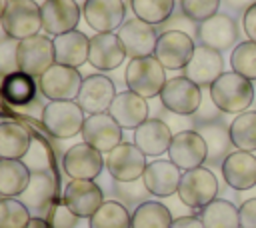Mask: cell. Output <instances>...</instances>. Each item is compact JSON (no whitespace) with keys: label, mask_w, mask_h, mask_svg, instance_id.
Here are the masks:
<instances>
[{"label":"cell","mask_w":256,"mask_h":228,"mask_svg":"<svg viewBox=\"0 0 256 228\" xmlns=\"http://www.w3.org/2000/svg\"><path fill=\"white\" fill-rule=\"evenodd\" d=\"M82 138L98 152L108 154L122 144V126L112 118L110 112L88 114L82 126Z\"/></svg>","instance_id":"7c38bea8"},{"label":"cell","mask_w":256,"mask_h":228,"mask_svg":"<svg viewBox=\"0 0 256 228\" xmlns=\"http://www.w3.org/2000/svg\"><path fill=\"white\" fill-rule=\"evenodd\" d=\"M40 12H42V30L52 38L76 30L82 16L80 4L76 0H44L40 4Z\"/></svg>","instance_id":"9a60e30c"},{"label":"cell","mask_w":256,"mask_h":228,"mask_svg":"<svg viewBox=\"0 0 256 228\" xmlns=\"http://www.w3.org/2000/svg\"><path fill=\"white\" fill-rule=\"evenodd\" d=\"M46 220L52 224V228H76V224H78L80 218L60 200V202H56V204L50 208Z\"/></svg>","instance_id":"b9f144b4"},{"label":"cell","mask_w":256,"mask_h":228,"mask_svg":"<svg viewBox=\"0 0 256 228\" xmlns=\"http://www.w3.org/2000/svg\"><path fill=\"white\" fill-rule=\"evenodd\" d=\"M238 212H240V228H256V196L244 200Z\"/></svg>","instance_id":"f6af8a7d"},{"label":"cell","mask_w":256,"mask_h":228,"mask_svg":"<svg viewBox=\"0 0 256 228\" xmlns=\"http://www.w3.org/2000/svg\"><path fill=\"white\" fill-rule=\"evenodd\" d=\"M214 104L224 114H242L254 102V86L252 80L236 74V72H222L212 86L208 88Z\"/></svg>","instance_id":"6da1fadb"},{"label":"cell","mask_w":256,"mask_h":228,"mask_svg":"<svg viewBox=\"0 0 256 228\" xmlns=\"http://www.w3.org/2000/svg\"><path fill=\"white\" fill-rule=\"evenodd\" d=\"M86 120V112L76 104V100H54L44 104L40 122L44 130L60 140L72 138L78 132H82Z\"/></svg>","instance_id":"3957f363"},{"label":"cell","mask_w":256,"mask_h":228,"mask_svg":"<svg viewBox=\"0 0 256 228\" xmlns=\"http://www.w3.org/2000/svg\"><path fill=\"white\" fill-rule=\"evenodd\" d=\"M230 10H234V12H244L246 8H250L256 0H222Z\"/></svg>","instance_id":"c3c4849f"},{"label":"cell","mask_w":256,"mask_h":228,"mask_svg":"<svg viewBox=\"0 0 256 228\" xmlns=\"http://www.w3.org/2000/svg\"><path fill=\"white\" fill-rule=\"evenodd\" d=\"M158 30H162V32H168V30H178V32H186L188 36H192L194 40H196V36H198V24L194 22V20H190L182 10L178 12V14H172L164 24H160V26H156Z\"/></svg>","instance_id":"7bdbcfd3"},{"label":"cell","mask_w":256,"mask_h":228,"mask_svg":"<svg viewBox=\"0 0 256 228\" xmlns=\"http://www.w3.org/2000/svg\"><path fill=\"white\" fill-rule=\"evenodd\" d=\"M130 6L136 18L152 26H160L174 14L176 0H130Z\"/></svg>","instance_id":"d590c367"},{"label":"cell","mask_w":256,"mask_h":228,"mask_svg":"<svg viewBox=\"0 0 256 228\" xmlns=\"http://www.w3.org/2000/svg\"><path fill=\"white\" fill-rule=\"evenodd\" d=\"M34 138L30 130L16 122V120H4L0 122V158H12V160H22Z\"/></svg>","instance_id":"83f0119b"},{"label":"cell","mask_w":256,"mask_h":228,"mask_svg":"<svg viewBox=\"0 0 256 228\" xmlns=\"http://www.w3.org/2000/svg\"><path fill=\"white\" fill-rule=\"evenodd\" d=\"M174 132L160 118H148L134 130V144L146 156H160L168 152Z\"/></svg>","instance_id":"484cf974"},{"label":"cell","mask_w":256,"mask_h":228,"mask_svg":"<svg viewBox=\"0 0 256 228\" xmlns=\"http://www.w3.org/2000/svg\"><path fill=\"white\" fill-rule=\"evenodd\" d=\"M172 220L168 206L156 200H146L132 212V228H170Z\"/></svg>","instance_id":"d6a6232c"},{"label":"cell","mask_w":256,"mask_h":228,"mask_svg":"<svg viewBox=\"0 0 256 228\" xmlns=\"http://www.w3.org/2000/svg\"><path fill=\"white\" fill-rule=\"evenodd\" d=\"M88 220L90 228H132V214L118 200H104Z\"/></svg>","instance_id":"e575fe53"},{"label":"cell","mask_w":256,"mask_h":228,"mask_svg":"<svg viewBox=\"0 0 256 228\" xmlns=\"http://www.w3.org/2000/svg\"><path fill=\"white\" fill-rule=\"evenodd\" d=\"M26 228H52V224L46 220V218H40V216H32L30 222L26 224Z\"/></svg>","instance_id":"681fc988"},{"label":"cell","mask_w":256,"mask_h":228,"mask_svg":"<svg viewBox=\"0 0 256 228\" xmlns=\"http://www.w3.org/2000/svg\"><path fill=\"white\" fill-rule=\"evenodd\" d=\"M170 228H204V224L198 216H178L172 220Z\"/></svg>","instance_id":"7dc6e473"},{"label":"cell","mask_w":256,"mask_h":228,"mask_svg":"<svg viewBox=\"0 0 256 228\" xmlns=\"http://www.w3.org/2000/svg\"><path fill=\"white\" fill-rule=\"evenodd\" d=\"M178 198L184 206L192 210H202L218 196V180L210 168H192L182 172L178 184Z\"/></svg>","instance_id":"8992f818"},{"label":"cell","mask_w":256,"mask_h":228,"mask_svg":"<svg viewBox=\"0 0 256 228\" xmlns=\"http://www.w3.org/2000/svg\"><path fill=\"white\" fill-rule=\"evenodd\" d=\"M196 132L206 142V150H208V160L206 162H220V160H224L232 152L230 148L234 144L230 140L228 126H224L222 122L200 124V126H196Z\"/></svg>","instance_id":"4dcf8cb0"},{"label":"cell","mask_w":256,"mask_h":228,"mask_svg":"<svg viewBox=\"0 0 256 228\" xmlns=\"http://www.w3.org/2000/svg\"><path fill=\"white\" fill-rule=\"evenodd\" d=\"M236 38H238L236 22L228 14H220L218 12L212 18H208V20H204V22L198 24V36H196V40L202 46L214 48L218 52L232 48L236 44Z\"/></svg>","instance_id":"603a6c76"},{"label":"cell","mask_w":256,"mask_h":228,"mask_svg":"<svg viewBox=\"0 0 256 228\" xmlns=\"http://www.w3.org/2000/svg\"><path fill=\"white\" fill-rule=\"evenodd\" d=\"M54 54L56 62L72 68H80L88 62L90 54V38L80 30H70L66 34L54 36Z\"/></svg>","instance_id":"4316f807"},{"label":"cell","mask_w":256,"mask_h":228,"mask_svg":"<svg viewBox=\"0 0 256 228\" xmlns=\"http://www.w3.org/2000/svg\"><path fill=\"white\" fill-rule=\"evenodd\" d=\"M156 118L164 120V122L170 126V130H172L174 134H178V132H184V130H194V128H196V124H194L192 116L174 114V112H170V110H166V108H164V112H162V114H158Z\"/></svg>","instance_id":"ee69618b"},{"label":"cell","mask_w":256,"mask_h":228,"mask_svg":"<svg viewBox=\"0 0 256 228\" xmlns=\"http://www.w3.org/2000/svg\"><path fill=\"white\" fill-rule=\"evenodd\" d=\"M126 56V48L116 32H96L90 36L88 62L96 70H116Z\"/></svg>","instance_id":"ffe728a7"},{"label":"cell","mask_w":256,"mask_h":228,"mask_svg":"<svg viewBox=\"0 0 256 228\" xmlns=\"http://www.w3.org/2000/svg\"><path fill=\"white\" fill-rule=\"evenodd\" d=\"M166 80H168L166 78V68L156 60V56L130 58V62L124 70L126 88L140 94L146 100L160 96Z\"/></svg>","instance_id":"7a4b0ae2"},{"label":"cell","mask_w":256,"mask_h":228,"mask_svg":"<svg viewBox=\"0 0 256 228\" xmlns=\"http://www.w3.org/2000/svg\"><path fill=\"white\" fill-rule=\"evenodd\" d=\"M6 6H8V0H0V20H2V14H4Z\"/></svg>","instance_id":"f907efd6"},{"label":"cell","mask_w":256,"mask_h":228,"mask_svg":"<svg viewBox=\"0 0 256 228\" xmlns=\"http://www.w3.org/2000/svg\"><path fill=\"white\" fill-rule=\"evenodd\" d=\"M168 160L174 162L182 172L204 166V162L208 160L204 138L196 130H184L174 134L168 148Z\"/></svg>","instance_id":"4fadbf2b"},{"label":"cell","mask_w":256,"mask_h":228,"mask_svg":"<svg viewBox=\"0 0 256 228\" xmlns=\"http://www.w3.org/2000/svg\"><path fill=\"white\" fill-rule=\"evenodd\" d=\"M222 0H180V10L196 24L218 14Z\"/></svg>","instance_id":"ab89813d"},{"label":"cell","mask_w":256,"mask_h":228,"mask_svg":"<svg viewBox=\"0 0 256 228\" xmlns=\"http://www.w3.org/2000/svg\"><path fill=\"white\" fill-rule=\"evenodd\" d=\"M202 102V88L188 80L186 76H174L168 78L162 92H160V104L182 116H192Z\"/></svg>","instance_id":"9c48e42d"},{"label":"cell","mask_w":256,"mask_h":228,"mask_svg":"<svg viewBox=\"0 0 256 228\" xmlns=\"http://www.w3.org/2000/svg\"><path fill=\"white\" fill-rule=\"evenodd\" d=\"M106 160L102 152L92 148L86 142L70 146L62 156V170L70 180H94L100 176Z\"/></svg>","instance_id":"8fae6325"},{"label":"cell","mask_w":256,"mask_h":228,"mask_svg":"<svg viewBox=\"0 0 256 228\" xmlns=\"http://www.w3.org/2000/svg\"><path fill=\"white\" fill-rule=\"evenodd\" d=\"M62 202L78 218H90L104 204V192L94 180H70L64 186Z\"/></svg>","instance_id":"e0dca14e"},{"label":"cell","mask_w":256,"mask_h":228,"mask_svg":"<svg viewBox=\"0 0 256 228\" xmlns=\"http://www.w3.org/2000/svg\"><path fill=\"white\" fill-rule=\"evenodd\" d=\"M126 6L122 0H86L82 16L96 32H114L124 24Z\"/></svg>","instance_id":"44dd1931"},{"label":"cell","mask_w":256,"mask_h":228,"mask_svg":"<svg viewBox=\"0 0 256 228\" xmlns=\"http://www.w3.org/2000/svg\"><path fill=\"white\" fill-rule=\"evenodd\" d=\"M228 132L236 150L254 152L256 150V110H246L238 114L228 124Z\"/></svg>","instance_id":"836d02e7"},{"label":"cell","mask_w":256,"mask_h":228,"mask_svg":"<svg viewBox=\"0 0 256 228\" xmlns=\"http://www.w3.org/2000/svg\"><path fill=\"white\" fill-rule=\"evenodd\" d=\"M106 170L116 182H132L144 176L148 166L146 154L134 142H122L112 152L106 154Z\"/></svg>","instance_id":"ba28073f"},{"label":"cell","mask_w":256,"mask_h":228,"mask_svg":"<svg viewBox=\"0 0 256 228\" xmlns=\"http://www.w3.org/2000/svg\"><path fill=\"white\" fill-rule=\"evenodd\" d=\"M32 214L18 198L0 200V228H26Z\"/></svg>","instance_id":"74e56055"},{"label":"cell","mask_w":256,"mask_h":228,"mask_svg":"<svg viewBox=\"0 0 256 228\" xmlns=\"http://www.w3.org/2000/svg\"><path fill=\"white\" fill-rule=\"evenodd\" d=\"M204 228H240V212L230 200L216 198L200 210Z\"/></svg>","instance_id":"1f68e13d"},{"label":"cell","mask_w":256,"mask_h":228,"mask_svg":"<svg viewBox=\"0 0 256 228\" xmlns=\"http://www.w3.org/2000/svg\"><path fill=\"white\" fill-rule=\"evenodd\" d=\"M30 176H32V170L22 160L0 158V196L18 198L26 190Z\"/></svg>","instance_id":"f546056e"},{"label":"cell","mask_w":256,"mask_h":228,"mask_svg":"<svg viewBox=\"0 0 256 228\" xmlns=\"http://www.w3.org/2000/svg\"><path fill=\"white\" fill-rule=\"evenodd\" d=\"M54 196H56V182L48 170L44 172H32L30 182L26 190L18 196V200L30 210L32 216L46 218L50 208L54 206Z\"/></svg>","instance_id":"d6986e66"},{"label":"cell","mask_w":256,"mask_h":228,"mask_svg":"<svg viewBox=\"0 0 256 228\" xmlns=\"http://www.w3.org/2000/svg\"><path fill=\"white\" fill-rule=\"evenodd\" d=\"M116 94L118 92L112 78L104 74H90V76H84L82 80V88L76 98V104L86 114H100L110 110Z\"/></svg>","instance_id":"5bb4252c"},{"label":"cell","mask_w":256,"mask_h":228,"mask_svg":"<svg viewBox=\"0 0 256 228\" xmlns=\"http://www.w3.org/2000/svg\"><path fill=\"white\" fill-rule=\"evenodd\" d=\"M114 192H116V198L118 202H122L126 208L128 206H138L142 202L148 200V188L144 186L142 178L140 180H132V182H116L114 180Z\"/></svg>","instance_id":"f35d334b"},{"label":"cell","mask_w":256,"mask_h":228,"mask_svg":"<svg viewBox=\"0 0 256 228\" xmlns=\"http://www.w3.org/2000/svg\"><path fill=\"white\" fill-rule=\"evenodd\" d=\"M182 178V170L170 160H154L146 166L142 182L152 196L168 198L178 192V184Z\"/></svg>","instance_id":"d4e9b609"},{"label":"cell","mask_w":256,"mask_h":228,"mask_svg":"<svg viewBox=\"0 0 256 228\" xmlns=\"http://www.w3.org/2000/svg\"><path fill=\"white\" fill-rule=\"evenodd\" d=\"M112 118L122 126V130H136L142 122L148 120V112H150V106H148V100L142 98L140 94L132 92V90H124V92H118L110 110Z\"/></svg>","instance_id":"cb8c5ba5"},{"label":"cell","mask_w":256,"mask_h":228,"mask_svg":"<svg viewBox=\"0 0 256 228\" xmlns=\"http://www.w3.org/2000/svg\"><path fill=\"white\" fill-rule=\"evenodd\" d=\"M0 92L2 98L12 104V106H28L30 102L36 100L38 94V86L36 80L20 70H14L10 74H4L0 80Z\"/></svg>","instance_id":"f1b7e54d"},{"label":"cell","mask_w":256,"mask_h":228,"mask_svg":"<svg viewBox=\"0 0 256 228\" xmlns=\"http://www.w3.org/2000/svg\"><path fill=\"white\" fill-rule=\"evenodd\" d=\"M126 48L128 58H142V56H154V48L158 42V28L140 20V18H128L116 32Z\"/></svg>","instance_id":"2e32d148"},{"label":"cell","mask_w":256,"mask_h":228,"mask_svg":"<svg viewBox=\"0 0 256 228\" xmlns=\"http://www.w3.org/2000/svg\"><path fill=\"white\" fill-rule=\"evenodd\" d=\"M0 26L6 36L16 42L36 36L38 30H42L40 4L36 0H8Z\"/></svg>","instance_id":"277c9868"},{"label":"cell","mask_w":256,"mask_h":228,"mask_svg":"<svg viewBox=\"0 0 256 228\" xmlns=\"http://www.w3.org/2000/svg\"><path fill=\"white\" fill-rule=\"evenodd\" d=\"M84 76H80L78 68L64 66V64H52L40 78H38V88L40 94L48 100H76L82 88Z\"/></svg>","instance_id":"52a82bcc"},{"label":"cell","mask_w":256,"mask_h":228,"mask_svg":"<svg viewBox=\"0 0 256 228\" xmlns=\"http://www.w3.org/2000/svg\"><path fill=\"white\" fill-rule=\"evenodd\" d=\"M222 114H224V112L214 104V100H212L210 92H202V102H200L198 110L192 114V120H194V124H196V126H200V124L220 122ZM194 130H196V128H194Z\"/></svg>","instance_id":"60d3db41"},{"label":"cell","mask_w":256,"mask_h":228,"mask_svg":"<svg viewBox=\"0 0 256 228\" xmlns=\"http://www.w3.org/2000/svg\"><path fill=\"white\" fill-rule=\"evenodd\" d=\"M52 64H56L54 40L48 34H36L16 44V68L32 78H40Z\"/></svg>","instance_id":"5b68a950"},{"label":"cell","mask_w":256,"mask_h":228,"mask_svg":"<svg viewBox=\"0 0 256 228\" xmlns=\"http://www.w3.org/2000/svg\"><path fill=\"white\" fill-rule=\"evenodd\" d=\"M182 72H184L182 76H186L188 80H192L200 88H210L212 82L224 72L222 54L218 50H214V48L198 44L194 48V54H192L190 62L184 66Z\"/></svg>","instance_id":"ac0fdd59"},{"label":"cell","mask_w":256,"mask_h":228,"mask_svg":"<svg viewBox=\"0 0 256 228\" xmlns=\"http://www.w3.org/2000/svg\"><path fill=\"white\" fill-rule=\"evenodd\" d=\"M242 28L248 40L256 42V2L242 12Z\"/></svg>","instance_id":"bcb514c9"},{"label":"cell","mask_w":256,"mask_h":228,"mask_svg":"<svg viewBox=\"0 0 256 228\" xmlns=\"http://www.w3.org/2000/svg\"><path fill=\"white\" fill-rule=\"evenodd\" d=\"M76 2H82V4H84V2H86V0H76Z\"/></svg>","instance_id":"816d5d0a"},{"label":"cell","mask_w":256,"mask_h":228,"mask_svg":"<svg viewBox=\"0 0 256 228\" xmlns=\"http://www.w3.org/2000/svg\"><path fill=\"white\" fill-rule=\"evenodd\" d=\"M0 200H2V196H0Z\"/></svg>","instance_id":"f5cc1de1"},{"label":"cell","mask_w":256,"mask_h":228,"mask_svg":"<svg viewBox=\"0 0 256 228\" xmlns=\"http://www.w3.org/2000/svg\"><path fill=\"white\" fill-rule=\"evenodd\" d=\"M222 176L232 190L244 192L256 186V156L252 152L234 150L222 160Z\"/></svg>","instance_id":"7402d4cb"},{"label":"cell","mask_w":256,"mask_h":228,"mask_svg":"<svg viewBox=\"0 0 256 228\" xmlns=\"http://www.w3.org/2000/svg\"><path fill=\"white\" fill-rule=\"evenodd\" d=\"M196 48V40L188 36L186 32L168 30L160 32L154 56L166 70H184V66L190 62Z\"/></svg>","instance_id":"30bf717a"},{"label":"cell","mask_w":256,"mask_h":228,"mask_svg":"<svg viewBox=\"0 0 256 228\" xmlns=\"http://www.w3.org/2000/svg\"><path fill=\"white\" fill-rule=\"evenodd\" d=\"M230 66L232 72L248 78V80H256V42L246 40L234 46V50L230 52Z\"/></svg>","instance_id":"8d00e7d4"}]
</instances>
